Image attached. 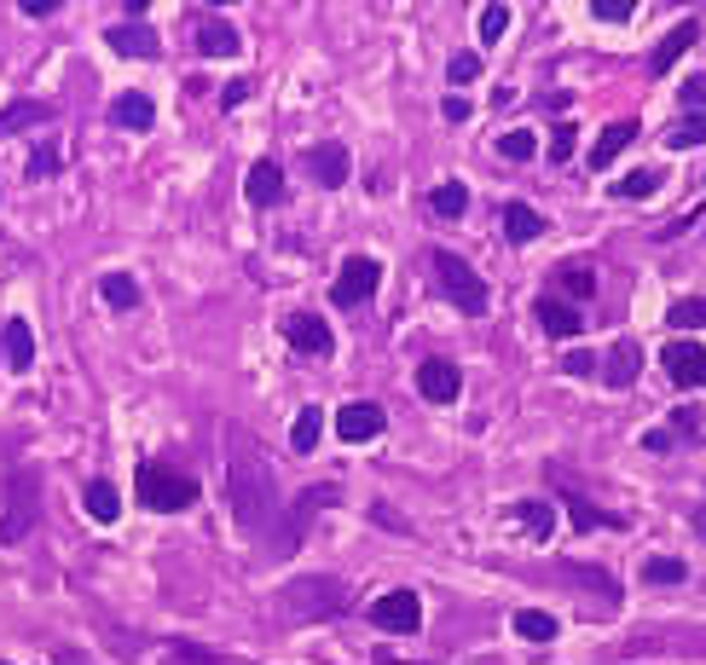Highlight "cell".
<instances>
[{"instance_id": "1", "label": "cell", "mask_w": 706, "mask_h": 665, "mask_svg": "<svg viewBox=\"0 0 706 665\" xmlns=\"http://www.w3.org/2000/svg\"><path fill=\"white\" fill-rule=\"evenodd\" d=\"M226 498H232V516L243 532H267L279 521V486H272V464L261 440L243 423L226 428Z\"/></svg>"}, {"instance_id": "2", "label": "cell", "mask_w": 706, "mask_h": 665, "mask_svg": "<svg viewBox=\"0 0 706 665\" xmlns=\"http://www.w3.org/2000/svg\"><path fill=\"white\" fill-rule=\"evenodd\" d=\"M279 613L290 625H319V620H336V613H347V591L336 579H295L279 591Z\"/></svg>"}, {"instance_id": "3", "label": "cell", "mask_w": 706, "mask_h": 665, "mask_svg": "<svg viewBox=\"0 0 706 665\" xmlns=\"http://www.w3.org/2000/svg\"><path fill=\"white\" fill-rule=\"evenodd\" d=\"M435 278H440V295L458 306V313H487V278L475 272L464 254H451V249H435Z\"/></svg>"}, {"instance_id": "4", "label": "cell", "mask_w": 706, "mask_h": 665, "mask_svg": "<svg viewBox=\"0 0 706 665\" xmlns=\"http://www.w3.org/2000/svg\"><path fill=\"white\" fill-rule=\"evenodd\" d=\"M134 492H139L145 509L174 516V509H191V503H197V480H191V475H168L163 464H139V469H134Z\"/></svg>"}, {"instance_id": "5", "label": "cell", "mask_w": 706, "mask_h": 665, "mask_svg": "<svg viewBox=\"0 0 706 665\" xmlns=\"http://www.w3.org/2000/svg\"><path fill=\"white\" fill-rule=\"evenodd\" d=\"M35 498H41V486L30 469H12L7 475V516H0V544H18L23 532L35 527Z\"/></svg>"}, {"instance_id": "6", "label": "cell", "mask_w": 706, "mask_h": 665, "mask_svg": "<svg viewBox=\"0 0 706 665\" xmlns=\"http://www.w3.org/2000/svg\"><path fill=\"white\" fill-rule=\"evenodd\" d=\"M376 284H383V267L371 261V254H347L342 272H336V284H331V301L336 306H360L376 295Z\"/></svg>"}, {"instance_id": "7", "label": "cell", "mask_w": 706, "mask_h": 665, "mask_svg": "<svg viewBox=\"0 0 706 665\" xmlns=\"http://www.w3.org/2000/svg\"><path fill=\"white\" fill-rule=\"evenodd\" d=\"M371 625H376V631H394V636H412V631L423 625L417 591H388V596H376V602H371Z\"/></svg>"}, {"instance_id": "8", "label": "cell", "mask_w": 706, "mask_h": 665, "mask_svg": "<svg viewBox=\"0 0 706 665\" xmlns=\"http://www.w3.org/2000/svg\"><path fill=\"white\" fill-rule=\"evenodd\" d=\"M383 428H388V417H383V405H371V399H347L342 412H336V434H342L347 446H365Z\"/></svg>"}, {"instance_id": "9", "label": "cell", "mask_w": 706, "mask_h": 665, "mask_svg": "<svg viewBox=\"0 0 706 665\" xmlns=\"http://www.w3.org/2000/svg\"><path fill=\"white\" fill-rule=\"evenodd\" d=\"M661 365H666V376L677 388H706V347L700 342H666Z\"/></svg>"}, {"instance_id": "10", "label": "cell", "mask_w": 706, "mask_h": 665, "mask_svg": "<svg viewBox=\"0 0 706 665\" xmlns=\"http://www.w3.org/2000/svg\"><path fill=\"white\" fill-rule=\"evenodd\" d=\"M417 394L435 399V405H451V399L464 394L458 365H451V360H423V365H417Z\"/></svg>"}, {"instance_id": "11", "label": "cell", "mask_w": 706, "mask_h": 665, "mask_svg": "<svg viewBox=\"0 0 706 665\" xmlns=\"http://www.w3.org/2000/svg\"><path fill=\"white\" fill-rule=\"evenodd\" d=\"M533 319H539V330H544V336H557V342H573L579 330H585V319H579V306H568V301H557V295H539Z\"/></svg>"}, {"instance_id": "12", "label": "cell", "mask_w": 706, "mask_h": 665, "mask_svg": "<svg viewBox=\"0 0 706 665\" xmlns=\"http://www.w3.org/2000/svg\"><path fill=\"white\" fill-rule=\"evenodd\" d=\"M284 336H290L295 353H308V360H324V353L336 347V342H331V324L313 319V313H295V319L284 324Z\"/></svg>"}, {"instance_id": "13", "label": "cell", "mask_w": 706, "mask_h": 665, "mask_svg": "<svg viewBox=\"0 0 706 665\" xmlns=\"http://www.w3.org/2000/svg\"><path fill=\"white\" fill-rule=\"evenodd\" d=\"M319 503H336V486H313V492H301V503L290 509V521H284V532H279V555H290V550H295L301 527H308V521L319 516Z\"/></svg>"}, {"instance_id": "14", "label": "cell", "mask_w": 706, "mask_h": 665, "mask_svg": "<svg viewBox=\"0 0 706 665\" xmlns=\"http://www.w3.org/2000/svg\"><path fill=\"white\" fill-rule=\"evenodd\" d=\"M308 168H313L319 186H347V145L342 139H319L308 150Z\"/></svg>"}, {"instance_id": "15", "label": "cell", "mask_w": 706, "mask_h": 665, "mask_svg": "<svg viewBox=\"0 0 706 665\" xmlns=\"http://www.w3.org/2000/svg\"><path fill=\"white\" fill-rule=\"evenodd\" d=\"M695 41H700V23H695V18H684V23H677V30H672V35H666V41H661V46H654V53H648V75H666L677 59L689 53Z\"/></svg>"}, {"instance_id": "16", "label": "cell", "mask_w": 706, "mask_h": 665, "mask_svg": "<svg viewBox=\"0 0 706 665\" xmlns=\"http://www.w3.org/2000/svg\"><path fill=\"white\" fill-rule=\"evenodd\" d=\"M238 46L243 41H238V30L226 18H204V23H197V53H204V59H232Z\"/></svg>"}, {"instance_id": "17", "label": "cell", "mask_w": 706, "mask_h": 665, "mask_svg": "<svg viewBox=\"0 0 706 665\" xmlns=\"http://www.w3.org/2000/svg\"><path fill=\"white\" fill-rule=\"evenodd\" d=\"M637 139V122H609L596 134V145H591V168H614L620 163V150Z\"/></svg>"}, {"instance_id": "18", "label": "cell", "mask_w": 706, "mask_h": 665, "mask_svg": "<svg viewBox=\"0 0 706 665\" xmlns=\"http://www.w3.org/2000/svg\"><path fill=\"white\" fill-rule=\"evenodd\" d=\"M249 202H256V209H272V202H284V168L279 163H256L249 168Z\"/></svg>"}, {"instance_id": "19", "label": "cell", "mask_w": 706, "mask_h": 665, "mask_svg": "<svg viewBox=\"0 0 706 665\" xmlns=\"http://www.w3.org/2000/svg\"><path fill=\"white\" fill-rule=\"evenodd\" d=\"M111 122H116V127H134V134H145V127L157 122V105H150L145 93H122L116 105H111Z\"/></svg>"}, {"instance_id": "20", "label": "cell", "mask_w": 706, "mask_h": 665, "mask_svg": "<svg viewBox=\"0 0 706 665\" xmlns=\"http://www.w3.org/2000/svg\"><path fill=\"white\" fill-rule=\"evenodd\" d=\"M0 347H7V365H12V371H30V360H35L30 319H7V336H0Z\"/></svg>"}, {"instance_id": "21", "label": "cell", "mask_w": 706, "mask_h": 665, "mask_svg": "<svg viewBox=\"0 0 706 665\" xmlns=\"http://www.w3.org/2000/svg\"><path fill=\"white\" fill-rule=\"evenodd\" d=\"M59 111L46 105V98H23V105H7L0 111V134H18V127H41V122H53Z\"/></svg>"}, {"instance_id": "22", "label": "cell", "mask_w": 706, "mask_h": 665, "mask_svg": "<svg viewBox=\"0 0 706 665\" xmlns=\"http://www.w3.org/2000/svg\"><path fill=\"white\" fill-rule=\"evenodd\" d=\"M105 41L116 46L122 59H150V53H157V35H150L145 23H128V30H122V23H116V30H111Z\"/></svg>"}, {"instance_id": "23", "label": "cell", "mask_w": 706, "mask_h": 665, "mask_svg": "<svg viewBox=\"0 0 706 665\" xmlns=\"http://www.w3.org/2000/svg\"><path fill=\"white\" fill-rule=\"evenodd\" d=\"M637 365H643L637 347L620 336V342L609 347V371H602V376H609V388H632V382H637Z\"/></svg>"}, {"instance_id": "24", "label": "cell", "mask_w": 706, "mask_h": 665, "mask_svg": "<svg viewBox=\"0 0 706 665\" xmlns=\"http://www.w3.org/2000/svg\"><path fill=\"white\" fill-rule=\"evenodd\" d=\"M503 232H510V243H533L544 232L539 209H527V202H503Z\"/></svg>"}, {"instance_id": "25", "label": "cell", "mask_w": 706, "mask_h": 665, "mask_svg": "<svg viewBox=\"0 0 706 665\" xmlns=\"http://www.w3.org/2000/svg\"><path fill=\"white\" fill-rule=\"evenodd\" d=\"M516 527L527 532V539H550V527H557V509H550V503H533V498H527V503H516Z\"/></svg>"}, {"instance_id": "26", "label": "cell", "mask_w": 706, "mask_h": 665, "mask_svg": "<svg viewBox=\"0 0 706 665\" xmlns=\"http://www.w3.org/2000/svg\"><path fill=\"white\" fill-rule=\"evenodd\" d=\"M87 516H93V521H105V527L122 516V498H116V486H111V480H87Z\"/></svg>"}, {"instance_id": "27", "label": "cell", "mask_w": 706, "mask_h": 665, "mask_svg": "<svg viewBox=\"0 0 706 665\" xmlns=\"http://www.w3.org/2000/svg\"><path fill=\"white\" fill-rule=\"evenodd\" d=\"M666 145H672V150H695V145H706V116H700V111H684V116L672 122Z\"/></svg>"}, {"instance_id": "28", "label": "cell", "mask_w": 706, "mask_h": 665, "mask_svg": "<svg viewBox=\"0 0 706 665\" xmlns=\"http://www.w3.org/2000/svg\"><path fill=\"white\" fill-rule=\"evenodd\" d=\"M319 434H324V412H319V405H308V412L295 417V428H290V446L308 457V451L319 446Z\"/></svg>"}, {"instance_id": "29", "label": "cell", "mask_w": 706, "mask_h": 665, "mask_svg": "<svg viewBox=\"0 0 706 665\" xmlns=\"http://www.w3.org/2000/svg\"><path fill=\"white\" fill-rule=\"evenodd\" d=\"M516 636H527V643H550V636H557V620H550L544 607H521L516 613Z\"/></svg>"}, {"instance_id": "30", "label": "cell", "mask_w": 706, "mask_h": 665, "mask_svg": "<svg viewBox=\"0 0 706 665\" xmlns=\"http://www.w3.org/2000/svg\"><path fill=\"white\" fill-rule=\"evenodd\" d=\"M98 295H105V301L116 306V313H128V306H139V284H134L128 272H111L105 284H98Z\"/></svg>"}, {"instance_id": "31", "label": "cell", "mask_w": 706, "mask_h": 665, "mask_svg": "<svg viewBox=\"0 0 706 665\" xmlns=\"http://www.w3.org/2000/svg\"><path fill=\"white\" fill-rule=\"evenodd\" d=\"M643 579H648V584H684L689 568H684L677 555H654V561H643Z\"/></svg>"}, {"instance_id": "32", "label": "cell", "mask_w": 706, "mask_h": 665, "mask_svg": "<svg viewBox=\"0 0 706 665\" xmlns=\"http://www.w3.org/2000/svg\"><path fill=\"white\" fill-rule=\"evenodd\" d=\"M557 278H562V295H568V306H573L579 295H585V301L596 295V272H591V267H562Z\"/></svg>"}, {"instance_id": "33", "label": "cell", "mask_w": 706, "mask_h": 665, "mask_svg": "<svg viewBox=\"0 0 706 665\" xmlns=\"http://www.w3.org/2000/svg\"><path fill=\"white\" fill-rule=\"evenodd\" d=\"M428 202H435V215H446V220H458V215L469 209V191H464L458 180H446V186H435V197H428Z\"/></svg>"}, {"instance_id": "34", "label": "cell", "mask_w": 706, "mask_h": 665, "mask_svg": "<svg viewBox=\"0 0 706 665\" xmlns=\"http://www.w3.org/2000/svg\"><path fill=\"white\" fill-rule=\"evenodd\" d=\"M498 150H503V157H510V163H533V150H539V139L527 134V127H510V134L498 139Z\"/></svg>"}, {"instance_id": "35", "label": "cell", "mask_w": 706, "mask_h": 665, "mask_svg": "<svg viewBox=\"0 0 706 665\" xmlns=\"http://www.w3.org/2000/svg\"><path fill=\"white\" fill-rule=\"evenodd\" d=\"M672 324H684V330H706V295H684V301H672Z\"/></svg>"}, {"instance_id": "36", "label": "cell", "mask_w": 706, "mask_h": 665, "mask_svg": "<svg viewBox=\"0 0 706 665\" xmlns=\"http://www.w3.org/2000/svg\"><path fill=\"white\" fill-rule=\"evenodd\" d=\"M654 186H661V174H654V168H637V174H625V180L614 186V197H654Z\"/></svg>"}, {"instance_id": "37", "label": "cell", "mask_w": 706, "mask_h": 665, "mask_svg": "<svg viewBox=\"0 0 706 665\" xmlns=\"http://www.w3.org/2000/svg\"><path fill=\"white\" fill-rule=\"evenodd\" d=\"M53 168H59V145H41L35 157L23 163V174H30V180H46V174H53Z\"/></svg>"}, {"instance_id": "38", "label": "cell", "mask_w": 706, "mask_h": 665, "mask_svg": "<svg viewBox=\"0 0 706 665\" xmlns=\"http://www.w3.org/2000/svg\"><path fill=\"white\" fill-rule=\"evenodd\" d=\"M503 30H510V7H487V12H481V41L492 46Z\"/></svg>"}, {"instance_id": "39", "label": "cell", "mask_w": 706, "mask_h": 665, "mask_svg": "<svg viewBox=\"0 0 706 665\" xmlns=\"http://www.w3.org/2000/svg\"><path fill=\"white\" fill-rule=\"evenodd\" d=\"M446 75H451V87H464V82H475V75H481V59H475V53H458Z\"/></svg>"}, {"instance_id": "40", "label": "cell", "mask_w": 706, "mask_h": 665, "mask_svg": "<svg viewBox=\"0 0 706 665\" xmlns=\"http://www.w3.org/2000/svg\"><path fill=\"white\" fill-rule=\"evenodd\" d=\"M573 139H579L573 127H568V122H557V134H550V163H568V157H573Z\"/></svg>"}, {"instance_id": "41", "label": "cell", "mask_w": 706, "mask_h": 665, "mask_svg": "<svg viewBox=\"0 0 706 665\" xmlns=\"http://www.w3.org/2000/svg\"><path fill=\"white\" fill-rule=\"evenodd\" d=\"M677 98H684L689 111H700V116H706V75H689V82L677 87Z\"/></svg>"}, {"instance_id": "42", "label": "cell", "mask_w": 706, "mask_h": 665, "mask_svg": "<svg viewBox=\"0 0 706 665\" xmlns=\"http://www.w3.org/2000/svg\"><path fill=\"white\" fill-rule=\"evenodd\" d=\"M602 23H625V18H632V0H596V7H591Z\"/></svg>"}, {"instance_id": "43", "label": "cell", "mask_w": 706, "mask_h": 665, "mask_svg": "<svg viewBox=\"0 0 706 665\" xmlns=\"http://www.w3.org/2000/svg\"><path fill=\"white\" fill-rule=\"evenodd\" d=\"M243 98H249V82H226V87H220V105H226V111H238Z\"/></svg>"}, {"instance_id": "44", "label": "cell", "mask_w": 706, "mask_h": 665, "mask_svg": "<svg viewBox=\"0 0 706 665\" xmlns=\"http://www.w3.org/2000/svg\"><path fill=\"white\" fill-rule=\"evenodd\" d=\"M562 371H568V376H585V371H596V360H591V353H568Z\"/></svg>"}, {"instance_id": "45", "label": "cell", "mask_w": 706, "mask_h": 665, "mask_svg": "<svg viewBox=\"0 0 706 665\" xmlns=\"http://www.w3.org/2000/svg\"><path fill=\"white\" fill-rule=\"evenodd\" d=\"M53 7H59V0H18V12H23V18H46Z\"/></svg>"}, {"instance_id": "46", "label": "cell", "mask_w": 706, "mask_h": 665, "mask_svg": "<svg viewBox=\"0 0 706 665\" xmlns=\"http://www.w3.org/2000/svg\"><path fill=\"white\" fill-rule=\"evenodd\" d=\"M695 532H700V539H706V503L695 509Z\"/></svg>"}, {"instance_id": "47", "label": "cell", "mask_w": 706, "mask_h": 665, "mask_svg": "<svg viewBox=\"0 0 706 665\" xmlns=\"http://www.w3.org/2000/svg\"><path fill=\"white\" fill-rule=\"evenodd\" d=\"M0 665H7V659H0Z\"/></svg>"}]
</instances>
